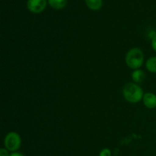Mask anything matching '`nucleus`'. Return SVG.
I'll return each mask as SVG.
<instances>
[{
  "mask_svg": "<svg viewBox=\"0 0 156 156\" xmlns=\"http://www.w3.org/2000/svg\"><path fill=\"white\" fill-rule=\"evenodd\" d=\"M143 101L145 106L149 109L156 108V94L152 92H147L144 94Z\"/></svg>",
  "mask_w": 156,
  "mask_h": 156,
  "instance_id": "obj_5",
  "label": "nucleus"
},
{
  "mask_svg": "<svg viewBox=\"0 0 156 156\" xmlns=\"http://www.w3.org/2000/svg\"><path fill=\"white\" fill-rule=\"evenodd\" d=\"M148 36H149V37L152 41V40L156 37V31H155V30H151L149 33V34H148Z\"/></svg>",
  "mask_w": 156,
  "mask_h": 156,
  "instance_id": "obj_12",
  "label": "nucleus"
},
{
  "mask_svg": "<svg viewBox=\"0 0 156 156\" xmlns=\"http://www.w3.org/2000/svg\"><path fill=\"white\" fill-rule=\"evenodd\" d=\"M131 77H132V79L134 83L139 84L144 82V80L146 78V76L143 70L139 69H136L133 72Z\"/></svg>",
  "mask_w": 156,
  "mask_h": 156,
  "instance_id": "obj_6",
  "label": "nucleus"
},
{
  "mask_svg": "<svg viewBox=\"0 0 156 156\" xmlns=\"http://www.w3.org/2000/svg\"><path fill=\"white\" fill-rule=\"evenodd\" d=\"M4 146L9 152L18 151L21 146V139L19 134L16 132L9 133L5 137Z\"/></svg>",
  "mask_w": 156,
  "mask_h": 156,
  "instance_id": "obj_3",
  "label": "nucleus"
},
{
  "mask_svg": "<svg viewBox=\"0 0 156 156\" xmlns=\"http://www.w3.org/2000/svg\"><path fill=\"white\" fill-rule=\"evenodd\" d=\"M10 156H24L23 154L20 153V152H12V153L10 154Z\"/></svg>",
  "mask_w": 156,
  "mask_h": 156,
  "instance_id": "obj_14",
  "label": "nucleus"
},
{
  "mask_svg": "<svg viewBox=\"0 0 156 156\" xmlns=\"http://www.w3.org/2000/svg\"><path fill=\"white\" fill-rule=\"evenodd\" d=\"M99 156H111V151L108 148H105L101 151Z\"/></svg>",
  "mask_w": 156,
  "mask_h": 156,
  "instance_id": "obj_10",
  "label": "nucleus"
},
{
  "mask_svg": "<svg viewBox=\"0 0 156 156\" xmlns=\"http://www.w3.org/2000/svg\"><path fill=\"white\" fill-rule=\"evenodd\" d=\"M27 7L32 13L38 14L44 11L47 7L46 0H27Z\"/></svg>",
  "mask_w": 156,
  "mask_h": 156,
  "instance_id": "obj_4",
  "label": "nucleus"
},
{
  "mask_svg": "<svg viewBox=\"0 0 156 156\" xmlns=\"http://www.w3.org/2000/svg\"><path fill=\"white\" fill-rule=\"evenodd\" d=\"M0 156H10L9 151L5 148H2L0 149Z\"/></svg>",
  "mask_w": 156,
  "mask_h": 156,
  "instance_id": "obj_11",
  "label": "nucleus"
},
{
  "mask_svg": "<svg viewBox=\"0 0 156 156\" xmlns=\"http://www.w3.org/2000/svg\"><path fill=\"white\" fill-rule=\"evenodd\" d=\"M126 64L129 68L136 70L139 69L144 62V54L140 48H132L126 53L125 57Z\"/></svg>",
  "mask_w": 156,
  "mask_h": 156,
  "instance_id": "obj_2",
  "label": "nucleus"
},
{
  "mask_svg": "<svg viewBox=\"0 0 156 156\" xmlns=\"http://www.w3.org/2000/svg\"><path fill=\"white\" fill-rule=\"evenodd\" d=\"M123 95L128 102L132 104L139 103L143 100V88L134 82H129L125 85L123 89Z\"/></svg>",
  "mask_w": 156,
  "mask_h": 156,
  "instance_id": "obj_1",
  "label": "nucleus"
},
{
  "mask_svg": "<svg viewBox=\"0 0 156 156\" xmlns=\"http://www.w3.org/2000/svg\"><path fill=\"white\" fill-rule=\"evenodd\" d=\"M146 67L150 73H156V56H152L147 59Z\"/></svg>",
  "mask_w": 156,
  "mask_h": 156,
  "instance_id": "obj_9",
  "label": "nucleus"
},
{
  "mask_svg": "<svg viewBox=\"0 0 156 156\" xmlns=\"http://www.w3.org/2000/svg\"><path fill=\"white\" fill-rule=\"evenodd\" d=\"M152 47L156 52V37L152 41Z\"/></svg>",
  "mask_w": 156,
  "mask_h": 156,
  "instance_id": "obj_13",
  "label": "nucleus"
},
{
  "mask_svg": "<svg viewBox=\"0 0 156 156\" xmlns=\"http://www.w3.org/2000/svg\"><path fill=\"white\" fill-rule=\"evenodd\" d=\"M48 2L53 9L59 10L66 7L67 5V0H48Z\"/></svg>",
  "mask_w": 156,
  "mask_h": 156,
  "instance_id": "obj_7",
  "label": "nucleus"
},
{
  "mask_svg": "<svg viewBox=\"0 0 156 156\" xmlns=\"http://www.w3.org/2000/svg\"><path fill=\"white\" fill-rule=\"evenodd\" d=\"M87 6L94 11L99 10L102 7V0H85Z\"/></svg>",
  "mask_w": 156,
  "mask_h": 156,
  "instance_id": "obj_8",
  "label": "nucleus"
}]
</instances>
